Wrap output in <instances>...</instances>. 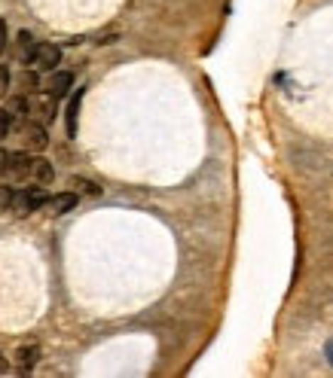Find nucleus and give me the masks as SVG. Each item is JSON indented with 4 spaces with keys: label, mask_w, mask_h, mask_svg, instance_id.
<instances>
[{
    "label": "nucleus",
    "mask_w": 333,
    "mask_h": 378,
    "mask_svg": "<svg viewBox=\"0 0 333 378\" xmlns=\"http://www.w3.org/2000/svg\"><path fill=\"white\" fill-rule=\"evenodd\" d=\"M4 49H6V25H4V18H0V55H4Z\"/></svg>",
    "instance_id": "nucleus-18"
},
{
    "label": "nucleus",
    "mask_w": 333,
    "mask_h": 378,
    "mask_svg": "<svg viewBox=\"0 0 333 378\" xmlns=\"http://www.w3.org/2000/svg\"><path fill=\"white\" fill-rule=\"evenodd\" d=\"M74 187H83V192H89V196H98V187H92L89 180H74Z\"/></svg>",
    "instance_id": "nucleus-16"
},
{
    "label": "nucleus",
    "mask_w": 333,
    "mask_h": 378,
    "mask_svg": "<svg viewBox=\"0 0 333 378\" xmlns=\"http://www.w3.org/2000/svg\"><path fill=\"white\" fill-rule=\"evenodd\" d=\"M46 201H49V196L40 187H25V189H16L13 211H16V217H28V213H34V211L43 208Z\"/></svg>",
    "instance_id": "nucleus-2"
},
{
    "label": "nucleus",
    "mask_w": 333,
    "mask_h": 378,
    "mask_svg": "<svg viewBox=\"0 0 333 378\" xmlns=\"http://www.w3.org/2000/svg\"><path fill=\"white\" fill-rule=\"evenodd\" d=\"M83 95H86V89H77V95L67 104V138L77 135V113H80V104H83Z\"/></svg>",
    "instance_id": "nucleus-10"
},
{
    "label": "nucleus",
    "mask_w": 333,
    "mask_h": 378,
    "mask_svg": "<svg viewBox=\"0 0 333 378\" xmlns=\"http://www.w3.org/2000/svg\"><path fill=\"white\" fill-rule=\"evenodd\" d=\"M62 65V49L53 46V43H46V46H40L37 49V55H34V67L40 70V74H53V70Z\"/></svg>",
    "instance_id": "nucleus-3"
},
{
    "label": "nucleus",
    "mask_w": 333,
    "mask_h": 378,
    "mask_svg": "<svg viewBox=\"0 0 333 378\" xmlns=\"http://www.w3.org/2000/svg\"><path fill=\"white\" fill-rule=\"evenodd\" d=\"M9 128H13V110H4V107H0V138H6Z\"/></svg>",
    "instance_id": "nucleus-13"
},
{
    "label": "nucleus",
    "mask_w": 333,
    "mask_h": 378,
    "mask_svg": "<svg viewBox=\"0 0 333 378\" xmlns=\"http://www.w3.org/2000/svg\"><path fill=\"white\" fill-rule=\"evenodd\" d=\"M34 159L28 152H0V177L4 180H25L31 177Z\"/></svg>",
    "instance_id": "nucleus-1"
},
{
    "label": "nucleus",
    "mask_w": 333,
    "mask_h": 378,
    "mask_svg": "<svg viewBox=\"0 0 333 378\" xmlns=\"http://www.w3.org/2000/svg\"><path fill=\"white\" fill-rule=\"evenodd\" d=\"M327 360H330V363H333V339H330V342H327Z\"/></svg>",
    "instance_id": "nucleus-19"
},
{
    "label": "nucleus",
    "mask_w": 333,
    "mask_h": 378,
    "mask_svg": "<svg viewBox=\"0 0 333 378\" xmlns=\"http://www.w3.org/2000/svg\"><path fill=\"white\" fill-rule=\"evenodd\" d=\"M37 74H40V70L34 67V70H25V74L18 77V83H22L25 91H37V89H40V77H37Z\"/></svg>",
    "instance_id": "nucleus-11"
},
{
    "label": "nucleus",
    "mask_w": 333,
    "mask_h": 378,
    "mask_svg": "<svg viewBox=\"0 0 333 378\" xmlns=\"http://www.w3.org/2000/svg\"><path fill=\"white\" fill-rule=\"evenodd\" d=\"M6 372V363H4V357H0V375H4Z\"/></svg>",
    "instance_id": "nucleus-20"
},
{
    "label": "nucleus",
    "mask_w": 333,
    "mask_h": 378,
    "mask_svg": "<svg viewBox=\"0 0 333 378\" xmlns=\"http://www.w3.org/2000/svg\"><path fill=\"white\" fill-rule=\"evenodd\" d=\"M55 101H58V98H53V95H49V98L43 101V104H40V113H43V122L55 119V110H58V107H55Z\"/></svg>",
    "instance_id": "nucleus-12"
},
{
    "label": "nucleus",
    "mask_w": 333,
    "mask_h": 378,
    "mask_svg": "<svg viewBox=\"0 0 333 378\" xmlns=\"http://www.w3.org/2000/svg\"><path fill=\"white\" fill-rule=\"evenodd\" d=\"M18 43H16V58H18V65H34V55H37V49L40 43L34 40V34H28V30H18Z\"/></svg>",
    "instance_id": "nucleus-4"
},
{
    "label": "nucleus",
    "mask_w": 333,
    "mask_h": 378,
    "mask_svg": "<svg viewBox=\"0 0 333 378\" xmlns=\"http://www.w3.org/2000/svg\"><path fill=\"white\" fill-rule=\"evenodd\" d=\"M40 360V348L37 345H22V348L16 351V363H18V372H31Z\"/></svg>",
    "instance_id": "nucleus-8"
},
{
    "label": "nucleus",
    "mask_w": 333,
    "mask_h": 378,
    "mask_svg": "<svg viewBox=\"0 0 333 378\" xmlns=\"http://www.w3.org/2000/svg\"><path fill=\"white\" fill-rule=\"evenodd\" d=\"M13 196H16V189H9V187H0V208H13Z\"/></svg>",
    "instance_id": "nucleus-15"
},
{
    "label": "nucleus",
    "mask_w": 333,
    "mask_h": 378,
    "mask_svg": "<svg viewBox=\"0 0 333 378\" xmlns=\"http://www.w3.org/2000/svg\"><path fill=\"white\" fill-rule=\"evenodd\" d=\"M6 86H9V70H6L4 65H0V95L6 91Z\"/></svg>",
    "instance_id": "nucleus-17"
},
{
    "label": "nucleus",
    "mask_w": 333,
    "mask_h": 378,
    "mask_svg": "<svg viewBox=\"0 0 333 378\" xmlns=\"http://www.w3.org/2000/svg\"><path fill=\"white\" fill-rule=\"evenodd\" d=\"M77 192H58V196H49V201H46V208H49V213H55V217H62V213H67V211H74L77 208Z\"/></svg>",
    "instance_id": "nucleus-7"
},
{
    "label": "nucleus",
    "mask_w": 333,
    "mask_h": 378,
    "mask_svg": "<svg viewBox=\"0 0 333 378\" xmlns=\"http://www.w3.org/2000/svg\"><path fill=\"white\" fill-rule=\"evenodd\" d=\"M25 140H28V147L31 150H46L49 147V135H46V128H43V122H25Z\"/></svg>",
    "instance_id": "nucleus-6"
},
{
    "label": "nucleus",
    "mask_w": 333,
    "mask_h": 378,
    "mask_svg": "<svg viewBox=\"0 0 333 378\" xmlns=\"http://www.w3.org/2000/svg\"><path fill=\"white\" fill-rule=\"evenodd\" d=\"M9 110H13V116H25V113H28V101H25V98H13Z\"/></svg>",
    "instance_id": "nucleus-14"
},
{
    "label": "nucleus",
    "mask_w": 333,
    "mask_h": 378,
    "mask_svg": "<svg viewBox=\"0 0 333 378\" xmlns=\"http://www.w3.org/2000/svg\"><path fill=\"white\" fill-rule=\"evenodd\" d=\"M31 177L40 183V187H46V183H53V177H55V171H53V162L49 159H34V168H31Z\"/></svg>",
    "instance_id": "nucleus-9"
},
{
    "label": "nucleus",
    "mask_w": 333,
    "mask_h": 378,
    "mask_svg": "<svg viewBox=\"0 0 333 378\" xmlns=\"http://www.w3.org/2000/svg\"><path fill=\"white\" fill-rule=\"evenodd\" d=\"M70 86H74V77L67 74V70H53L46 79V95H53V98H65Z\"/></svg>",
    "instance_id": "nucleus-5"
}]
</instances>
